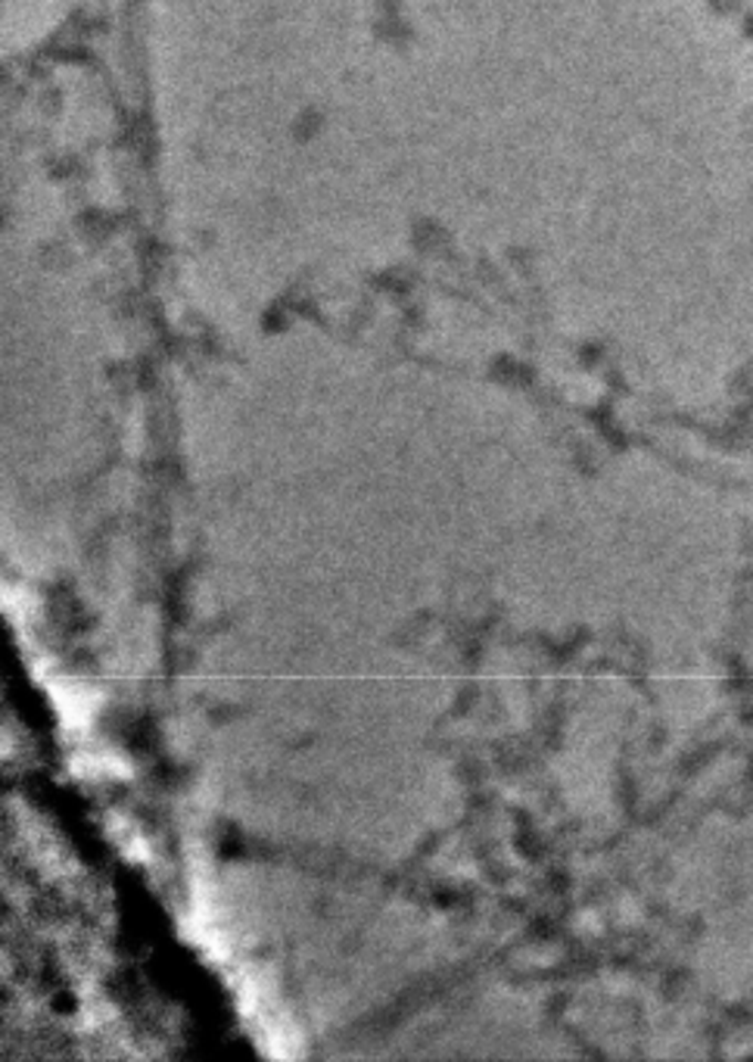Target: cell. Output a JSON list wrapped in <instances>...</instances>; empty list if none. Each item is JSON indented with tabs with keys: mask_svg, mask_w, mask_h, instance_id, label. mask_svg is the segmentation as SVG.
<instances>
[{
	"mask_svg": "<svg viewBox=\"0 0 753 1062\" xmlns=\"http://www.w3.org/2000/svg\"><path fill=\"white\" fill-rule=\"evenodd\" d=\"M41 683L48 686L53 698V708L60 714V720L66 729H87L91 726V717H94V708H97V698L91 695V689H84L82 683H75V679H69V676H48L41 674Z\"/></svg>",
	"mask_w": 753,
	"mask_h": 1062,
	"instance_id": "6da1fadb",
	"label": "cell"
},
{
	"mask_svg": "<svg viewBox=\"0 0 753 1062\" xmlns=\"http://www.w3.org/2000/svg\"><path fill=\"white\" fill-rule=\"evenodd\" d=\"M72 773H79L82 779H101V775H128L125 760L113 758V754H75L72 758Z\"/></svg>",
	"mask_w": 753,
	"mask_h": 1062,
	"instance_id": "7a4b0ae2",
	"label": "cell"
},
{
	"mask_svg": "<svg viewBox=\"0 0 753 1062\" xmlns=\"http://www.w3.org/2000/svg\"><path fill=\"white\" fill-rule=\"evenodd\" d=\"M113 835H116V842L122 844V851H125L128 857H135V861L140 863L150 861V847H147V842H144L140 835H137V829L132 826V823L116 820V823H113Z\"/></svg>",
	"mask_w": 753,
	"mask_h": 1062,
	"instance_id": "3957f363",
	"label": "cell"
}]
</instances>
